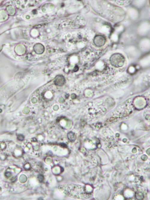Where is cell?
Here are the masks:
<instances>
[{
  "label": "cell",
  "mask_w": 150,
  "mask_h": 200,
  "mask_svg": "<svg viewBox=\"0 0 150 200\" xmlns=\"http://www.w3.org/2000/svg\"><path fill=\"white\" fill-rule=\"evenodd\" d=\"M110 60L112 65L116 67H120L124 65V58L122 54L115 53L111 56Z\"/></svg>",
  "instance_id": "obj_1"
},
{
  "label": "cell",
  "mask_w": 150,
  "mask_h": 200,
  "mask_svg": "<svg viewBox=\"0 0 150 200\" xmlns=\"http://www.w3.org/2000/svg\"><path fill=\"white\" fill-rule=\"evenodd\" d=\"M106 39L103 36L97 35L95 36L93 39V42L95 45L98 47H100L105 43Z\"/></svg>",
  "instance_id": "obj_2"
},
{
  "label": "cell",
  "mask_w": 150,
  "mask_h": 200,
  "mask_svg": "<svg viewBox=\"0 0 150 200\" xmlns=\"http://www.w3.org/2000/svg\"><path fill=\"white\" fill-rule=\"evenodd\" d=\"M65 82V79L64 77L60 75L56 76L54 80L55 84L59 86L63 85Z\"/></svg>",
  "instance_id": "obj_3"
},
{
  "label": "cell",
  "mask_w": 150,
  "mask_h": 200,
  "mask_svg": "<svg viewBox=\"0 0 150 200\" xmlns=\"http://www.w3.org/2000/svg\"><path fill=\"white\" fill-rule=\"evenodd\" d=\"M34 49L36 53L40 54H42L44 52V47L42 44L38 43L34 45Z\"/></svg>",
  "instance_id": "obj_4"
}]
</instances>
